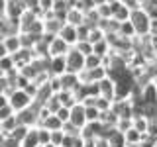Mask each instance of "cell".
Instances as JSON below:
<instances>
[{
    "mask_svg": "<svg viewBox=\"0 0 157 147\" xmlns=\"http://www.w3.org/2000/svg\"><path fill=\"white\" fill-rule=\"evenodd\" d=\"M128 20H130V24L134 26L136 36H147V32H149V16H147L141 8L130 10Z\"/></svg>",
    "mask_w": 157,
    "mask_h": 147,
    "instance_id": "obj_1",
    "label": "cell"
},
{
    "mask_svg": "<svg viewBox=\"0 0 157 147\" xmlns=\"http://www.w3.org/2000/svg\"><path fill=\"white\" fill-rule=\"evenodd\" d=\"M8 104L14 108V112H18V110H22V108L32 104V96L24 88H12L8 92Z\"/></svg>",
    "mask_w": 157,
    "mask_h": 147,
    "instance_id": "obj_2",
    "label": "cell"
},
{
    "mask_svg": "<svg viewBox=\"0 0 157 147\" xmlns=\"http://www.w3.org/2000/svg\"><path fill=\"white\" fill-rule=\"evenodd\" d=\"M81 69H85V55H81V53L71 45V47H69V51L65 53V71L78 73Z\"/></svg>",
    "mask_w": 157,
    "mask_h": 147,
    "instance_id": "obj_3",
    "label": "cell"
},
{
    "mask_svg": "<svg viewBox=\"0 0 157 147\" xmlns=\"http://www.w3.org/2000/svg\"><path fill=\"white\" fill-rule=\"evenodd\" d=\"M69 122L77 127H82L86 124V118H85V106L81 102H75L71 108H69Z\"/></svg>",
    "mask_w": 157,
    "mask_h": 147,
    "instance_id": "obj_4",
    "label": "cell"
},
{
    "mask_svg": "<svg viewBox=\"0 0 157 147\" xmlns=\"http://www.w3.org/2000/svg\"><path fill=\"white\" fill-rule=\"evenodd\" d=\"M69 47L71 45H67L65 41H63L61 37H53L51 41H49V45H47V55L49 57H57V55H65V53L69 51Z\"/></svg>",
    "mask_w": 157,
    "mask_h": 147,
    "instance_id": "obj_5",
    "label": "cell"
},
{
    "mask_svg": "<svg viewBox=\"0 0 157 147\" xmlns=\"http://www.w3.org/2000/svg\"><path fill=\"white\" fill-rule=\"evenodd\" d=\"M57 37H61L67 45H75L77 41V26H71V24H63L57 32Z\"/></svg>",
    "mask_w": 157,
    "mask_h": 147,
    "instance_id": "obj_6",
    "label": "cell"
},
{
    "mask_svg": "<svg viewBox=\"0 0 157 147\" xmlns=\"http://www.w3.org/2000/svg\"><path fill=\"white\" fill-rule=\"evenodd\" d=\"M59 85H61V90H73L77 85H78V77L77 73H69L65 71L63 75H59Z\"/></svg>",
    "mask_w": 157,
    "mask_h": 147,
    "instance_id": "obj_7",
    "label": "cell"
},
{
    "mask_svg": "<svg viewBox=\"0 0 157 147\" xmlns=\"http://www.w3.org/2000/svg\"><path fill=\"white\" fill-rule=\"evenodd\" d=\"M2 41V45H4V49H6V53L10 55V53H14V51H18L20 47V37H18V33H12V36H6V37H2L0 39Z\"/></svg>",
    "mask_w": 157,
    "mask_h": 147,
    "instance_id": "obj_8",
    "label": "cell"
},
{
    "mask_svg": "<svg viewBox=\"0 0 157 147\" xmlns=\"http://www.w3.org/2000/svg\"><path fill=\"white\" fill-rule=\"evenodd\" d=\"M65 24H71V26H78V24H82V10L69 8L67 14H65Z\"/></svg>",
    "mask_w": 157,
    "mask_h": 147,
    "instance_id": "obj_9",
    "label": "cell"
},
{
    "mask_svg": "<svg viewBox=\"0 0 157 147\" xmlns=\"http://www.w3.org/2000/svg\"><path fill=\"white\" fill-rule=\"evenodd\" d=\"M141 135H144V134H140V131H137L134 126L128 127V130L124 131V141H126V145H137V143H140V139H141Z\"/></svg>",
    "mask_w": 157,
    "mask_h": 147,
    "instance_id": "obj_10",
    "label": "cell"
},
{
    "mask_svg": "<svg viewBox=\"0 0 157 147\" xmlns=\"http://www.w3.org/2000/svg\"><path fill=\"white\" fill-rule=\"evenodd\" d=\"M106 141H108V145H110V147H126L124 134H122V131H118V130L112 131V134L106 137Z\"/></svg>",
    "mask_w": 157,
    "mask_h": 147,
    "instance_id": "obj_11",
    "label": "cell"
},
{
    "mask_svg": "<svg viewBox=\"0 0 157 147\" xmlns=\"http://www.w3.org/2000/svg\"><path fill=\"white\" fill-rule=\"evenodd\" d=\"M140 8L144 10L149 18H157V0H144L140 4Z\"/></svg>",
    "mask_w": 157,
    "mask_h": 147,
    "instance_id": "obj_12",
    "label": "cell"
},
{
    "mask_svg": "<svg viewBox=\"0 0 157 147\" xmlns=\"http://www.w3.org/2000/svg\"><path fill=\"white\" fill-rule=\"evenodd\" d=\"M102 65V57L96 55V53H88L85 55V69H94Z\"/></svg>",
    "mask_w": 157,
    "mask_h": 147,
    "instance_id": "obj_13",
    "label": "cell"
},
{
    "mask_svg": "<svg viewBox=\"0 0 157 147\" xmlns=\"http://www.w3.org/2000/svg\"><path fill=\"white\" fill-rule=\"evenodd\" d=\"M16 112H14V108L10 106V104H4V106H0V122H4V120H8V118H12Z\"/></svg>",
    "mask_w": 157,
    "mask_h": 147,
    "instance_id": "obj_14",
    "label": "cell"
},
{
    "mask_svg": "<svg viewBox=\"0 0 157 147\" xmlns=\"http://www.w3.org/2000/svg\"><path fill=\"white\" fill-rule=\"evenodd\" d=\"M53 114H55V116L59 118V122H61V124L69 122V108H67V106H59L57 110L53 112Z\"/></svg>",
    "mask_w": 157,
    "mask_h": 147,
    "instance_id": "obj_15",
    "label": "cell"
},
{
    "mask_svg": "<svg viewBox=\"0 0 157 147\" xmlns=\"http://www.w3.org/2000/svg\"><path fill=\"white\" fill-rule=\"evenodd\" d=\"M98 114H100V112H98L94 106H85V118H86V122L98 120Z\"/></svg>",
    "mask_w": 157,
    "mask_h": 147,
    "instance_id": "obj_16",
    "label": "cell"
},
{
    "mask_svg": "<svg viewBox=\"0 0 157 147\" xmlns=\"http://www.w3.org/2000/svg\"><path fill=\"white\" fill-rule=\"evenodd\" d=\"M2 147H20V141H18V139H14V137H10V135H4V139H2Z\"/></svg>",
    "mask_w": 157,
    "mask_h": 147,
    "instance_id": "obj_17",
    "label": "cell"
},
{
    "mask_svg": "<svg viewBox=\"0 0 157 147\" xmlns=\"http://www.w3.org/2000/svg\"><path fill=\"white\" fill-rule=\"evenodd\" d=\"M153 147H157V139H155V143H153Z\"/></svg>",
    "mask_w": 157,
    "mask_h": 147,
    "instance_id": "obj_18",
    "label": "cell"
},
{
    "mask_svg": "<svg viewBox=\"0 0 157 147\" xmlns=\"http://www.w3.org/2000/svg\"><path fill=\"white\" fill-rule=\"evenodd\" d=\"M137 2H140V4H141V2H144V0H137Z\"/></svg>",
    "mask_w": 157,
    "mask_h": 147,
    "instance_id": "obj_19",
    "label": "cell"
},
{
    "mask_svg": "<svg viewBox=\"0 0 157 147\" xmlns=\"http://www.w3.org/2000/svg\"><path fill=\"white\" fill-rule=\"evenodd\" d=\"M59 147H63V145H59Z\"/></svg>",
    "mask_w": 157,
    "mask_h": 147,
    "instance_id": "obj_20",
    "label": "cell"
}]
</instances>
